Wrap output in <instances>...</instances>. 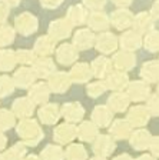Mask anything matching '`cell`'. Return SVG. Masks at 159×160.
Wrapping results in <instances>:
<instances>
[{
  "label": "cell",
  "instance_id": "cell-1",
  "mask_svg": "<svg viewBox=\"0 0 159 160\" xmlns=\"http://www.w3.org/2000/svg\"><path fill=\"white\" fill-rule=\"evenodd\" d=\"M17 134L20 136L22 142L26 146H36L40 143V140L45 137L43 129L39 126L34 119H22L20 123L17 124Z\"/></svg>",
  "mask_w": 159,
  "mask_h": 160
},
{
  "label": "cell",
  "instance_id": "cell-2",
  "mask_svg": "<svg viewBox=\"0 0 159 160\" xmlns=\"http://www.w3.org/2000/svg\"><path fill=\"white\" fill-rule=\"evenodd\" d=\"M14 29L22 36H30L37 32L39 29V20L30 12H23L14 19Z\"/></svg>",
  "mask_w": 159,
  "mask_h": 160
},
{
  "label": "cell",
  "instance_id": "cell-3",
  "mask_svg": "<svg viewBox=\"0 0 159 160\" xmlns=\"http://www.w3.org/2000/svg\"><path fill=\"white\" fill-rule=\"evenodd\" d=\"M55 57L62 66H73L79 59V49L73 43H62L56 47Z\"/></svg>",
  "mask_w": 159,
  "mask_h": 160
},
{
  "label": "cell",
  "instance_id": "cell-4",
  "mask_svg": "<svg viewBox=\"0 0 159 160\" xmlns=\"http://www.w3.org/2000/svg\"><path fill=\"white\" fill-rule=\"evenodd\" d=\"M53 139L57 144H70L75 139H77V126L70 122L57 124L53 130Z\"/></svg>",
  "mask_w": 159,
  "mask_h": 160
},
{
  "label": "cell",
  "instance_id": "cell-5",
  "mask_svg": "<svg viewBox=\"0 0 159 160\" xmlns=\"http://www.w3.org/2000/svg\"><path fill=\"white\" fill-rule=\"evenodd\" d=\"M126 93H128V96H129L130 102H135V103L146 102L148 97L151 96L149 83L145 82V80L129 82V84H128V87H126Z\"/></svg>",
  "mask_w": 159,
  "mask_h": 160
},
{
  "label": "cell",
  "instance_id": "cell-6",
  "mask_svg": "<svg viewBox=\"0 0 159 160\" xmlns=\"http://www.w3.org/2000/svg\"><path fill=\"white\" fill-rule=\"evenodd\" d=\"M109 17H110V24H112L116 30L125 32V30H128L129 27H132L135 14H133L128 7H119V9H116L115 12H112V14H110Z\"/></svg>",
  "mask_w": 159,
  "mask_h": 160
},
{
  "label": "cell",
  "instance_id": "cell-7",
  "mask_svg": "<svg viewBox=\"0 0 159 160\" xmlns=\"http://www.w3.org/2000/svg\"><path fill=\"white\" fill-rule=\"evenodd\" d=\"M72 30H73L72 23L65 17V19L52 20L49 27H47V34L50 37H53L56 42H59V40L67 39L72 34Z\"/></svg>",
  "mask_w": 159,
  "mask_h": 160
},
{
  "label": "cell",
  "instance_id": "cell-8",
  "mask_svg": "<svg viewBox=\"0 0 159 160\" xmlns=\"http://www.w3.org/2000/svg\"><path fill=\"white\" fill-rule=\"evenodd\" d=\"M95 47L99 53L102 54H110L115 53L116 49L119 47V39L110 32H100V34L96 36V43Z\"/></svg>",
  "mask_w": 159,
  "mask_h": 160
},
{
  "label": "cell",
  "instance_id": "cell-9",
  "mask_svg": "<svg viewBox=\"0 0 159 160\" xmlns=\"http://www.w3.org/2000/svg\"><path fill=\"white\" fill-rule=\"evenodd\" d=\"M72 79H70V74L66 73V72H55L52 76L47 79V84H49L50 90L53 93H57V94H62V93H66L67 90L70 89L72 86Z\"/></svg>",
  "mask_w": 159,
  "mask_h": 160
},
{
  "label": "cell",
  "instance_id": "cell-10",
  "mask_svg": "<svg viewBox=\"0 0 159 160\" xmlns=\"http://www.w3.org/2000/svg\"><path fill=\"white\" fill-rule=\"evenodd\" d=\"M113 69L122 70V72H129L136 66V56L130 50H119L116 52L112 57Z\"/></svg>",
  "mask_w": 159,
  "mask_h": 160
},
{
  "label": "cell",
  "instance_id": "cell-11",
  "mask_svg": "<svg viewBox=\"0 0 159 160\" xmlns=\"http://www.w3.org/2000/svg\"><path fill=\"white\" fill-rule=\"evenodd\" d=\"M62 116V109L56 103H46L42 104L40 109L37 110V117L43 124L46 126H53L59 122Z\"/></svg>",
  "mask_w": 159,
  "mask_h": 160
},
{
  "label": "cell",
  "instance_id": "cell-12",
  "mask_svg": "<svg viewBox=\"0 0 159 160\" xmlns=\"http://www.w3.org/2000/svg\"><path fill=\"white\" fill-rule=\"evenodd\" d=\"M92 150L96 156H103V157H109L110 154L116 150V143L110 134H99L93 142Z\"/></svg>",
  "mask_w": 159,
  "mask_h": 160
},
{
  "label": "cell",
  "instance_id": "cell-13",
  "mask_svg": "<svg viewBox=\"0 0 159 160\" xmlns=\"http://www.w3.org/2000/svg\"><path fill=\"white\" fill-rule=\"evenodd\" d=\"M13 80H14L16 87H20V89H30V87L36 83L37 76L32 66H22L14 72Z\"/></svg>",
  "mask_w": 159,
  "mask_h": 160
},
{
  "label": "cell",
  "instance_id": "cell-14",
  "mask_svg": "<svg viewBox=\"0 0 159 160\" xmlns=\"http://www.w3.org/2000/svg\"><path fill=\"white\" fill-rule=\"evenodd\" d=\"M50 90L49 84L45 83V82H36L33 86L29 89V93H27V97H29L34 104H46L49 103V99H50Z\"/></svg>",
  "mask_w": 159,
  "mask_h": 160
},
{
  "label": "cell",
  "instance_id": "cell-15",
  "mask_svg": "<svg viewBox=\"0 0 159 160\" xmlns=\"http://www.w3.org/2000/svg\"><path fill=\"white\" fill-rule=\"evenodd\" d=\"M151 119V113L148 107L142 106V104H136V106L130 107L129 112H128V116L126 120L132 124L133 127H143L148 124Z\"/></svg>",
  "mask_w": 159,
  "mask_h": 160
},
{
  "label": "cell",
  "instance_id": "cell-16",
  "mask_svg": "<svg viewBox=\"0 0 159 160\" xmlns=\"http://www.w3.org/2000/svg\"><path fill=\"white\" fill-rule=\"evenodd\" d=\"M96 43V36L90 27L87 29H79L73 34V44L79 50H89Z\"/></svg>",
  "mask_w": 159,
  "mask_h": 160
},
{
  "label": "cell",
  "instance_id": "cell-17",
  "mask_svg": "<svg viewBox=\"0 0 159 160\" xmlns=\"http://www.w3.org/2000/svg\"><path fill=\"white\" fill-rule=\"evenodd\" d=\"M105 82L109 90H112V92H122V90H126V87L129 84V76H128L126 72L113 69L109 76L105 79Z\"/></svg>",
  "mask_w": 159,
  "mask_h": 160
},
{
  "label": "cell",
  "instance_id": "cell-18",
  "mask_svg": "<svg viewBox=\"0 0 159 160\" xmlns=\"http://www.w3.org/2000/svg\"><path fill=\"white\" fill-rule=\"evenodd\" d=\"M119 46L125 50H130L135 52L139 47L143 46V37L140 33H138L136 30H125L119 37Z\"/></svg>",
  "mask_w": 159,
  "mask_h": 160
},
{
  "label": "cell",
  "instance_id": "cell-19",
  "mask_svg": "<svg viewBox=\"0 0 159 160\" xmlns=\"http://www.w3.org/2000/svg\"><path fill=\"white\" fill-rule=\"evenodd\" d=\"M113 114H115V112L108 104H99L92 112V122L99 129L100 127H109L110 123L113 122Z\"/></svg>",
  "mask_w": 159,
  "mask_h": 160
},
{
  "label": "cell",
  "instance_id": "cell-20",
  "mask_svg": "<svg viewBox=\"0 0 159 160\" xmlns=\"http://www.w3.org/2000/svg\"><path fill=\"white\" fill-rule=\"evenodd\" d=\"M133 132V126L126 119H116L109 126V134L116 140L129 139Z\"/></svg>",
  "mask_w": 159,
  "mask_h": 160
},
{
  "label": "cell",
  "instance_id": "cell-21",
  "mask_svg": "<svg viewBox=\"0 0 159 160\" xmlns=\"http://www.w3.org/2000/svg\"><path fill=\"white\" fill-rule=\"evenodd\" d=\"M56 47V40L50 37L49 34H46V36L37 37L36 42H34L33 50L39 57H50L52 54H55Z\"/></svg>",
  "mask_w": 159,
  "mask_h": 160
},
{
  "label": "cell",
  "instance_id": "cell-22",
  "mask_svg": "<svg viewBox=\"0 0 159 160\" xmlns=\"http://www.w3.org/2000/svg\"><path fill=\"white\" fill-rule=\"evenodd\" d=\"M90 67H92V72H93V77L105 80L110 74V72L113 70L112 59H109V57H106V56H99L92 60Z\"/></svg>",
  "mask_w": 159,
  "mask_h": 160
},
{
  "label": "cell",
  "instance_id": "cell-23",
  "mask_svg": "<svg viewBox=\"0 0 159 160\" xmlns=\"http://www.w3.org/2000/svg\"><path fill=\"white\" fill-rule=\"evenodd\" d=\"M70 79H72L73 83H87L90 79L93 77V72L92 67L89 63H85V62H80V63H75L72 66L69 72Z\"/></svg>",
  "mask_w": 159,
  "mask_h": 160
},
{
  "label": "cell",
  "instance_id": "cell-24",
  "mask_svg": "<svg viewBox=\"0 0 159 160\" xmlns=\"http://www.w3.org/2000/svg\"><path fill=\"white\" fill-rule=\"evenodd\" d=\"M32 67L37 79H49L56 72V63L52 57H37Z\"/></svg>",
  "mask_w": 159,
  "mask_h": 160
},
{
  "label": "cell",
  "instance_id": "cell-25",
  "mask_svg": "<svg viewBox=\"0 0 159 160\" xmlns=\"http://www.w3.org/2000/svg\"><path fill=\"white\" fill-rule=\"evenodd\" d=\"M152 137L153 136L146 129L138 127L136 130H133L132 134H130V137H129L130 146H132L135 150H138V152H142V150L149 149V144H151Z\"/></svg>",
  "mask_w": 159,
  "mask_h": 160
},
{
  "label": "cell",
  "instance_id": "cell-26",
  "mask_svg": "<svg viewBox=\"0 0 159 160\" xmlns=\"http://www.w3.org/2000/svg\"><path fill=\"white\" fill-rule=\"evenodd\" d=\"M99 136V127L92 120H83L77 126V139L85 143H93Z\"/></svg>",
  "mask_w": 159,
  "mask_h": 160
},
{
  "label": "cell",
  "instance_id": "cell-27",
  "mask_svg": "<svg viewBox=\"0 0 159 160\" xmlns=\"http://www.w3.org/2000/svg\"><path fill=\"white\" fill-rule=\"evenodd\" d=\"M62 116L65 117L66 122L77 123V122H82L85 116V109L79 102H67L62 106Z\"/></svg>",
  "mask_w": 159,
  "mask_h": 160
},
{
  "label": "cell",
  "instance_id": "cell-28",
  "mask_svg": "<svg viewBox=\"0 0 159 160\" xmlns=\"http://www.w3.org/2000/svg\"><path fill=\"white\" fill-rule=\"evenodd\" d=\"M155 26V17L151 14V12H139L133 19V30H136L140 34L149 33Z\"/></svg>",
  "mask_w": 159,
  "mask_h": 160
},
{
  "label": "cell",
  "instance_id": "cell-29",
  "mask_svg": "<svg viewBox=\"0 0 159 160\" xmlns=\"http://www.w3.org/2000/svg\"><path fill=\"white\" fill-rule=\"evenodd\" d=\"M87 17H89V10L86 9L85 4H72V6L67 9L66 19L72 23V26L86 24Z\"/></svg>",
  "mask_w": 159,
  "mask_h": 160
},
{
  "label": "cell",
  "instance_id": "cell-30",
  "mask_svg": "<svg viewBox=\"0 0 159 160\" xmlns=\"http://www.w3.org/2000/svg\"><path fill=\"white\" fill-rule=\"evenodd\" d=\"M130 103V99L128 96L126 92H113L109 97H108V102L106 104L110 107V109L115 112V113H123L128 110Z\"/></svg>",
  "mask_w": 159,
  "mask_h": 160
},
{
  "label": "cell",
  "instance_id": "cell-31",
  "mask_svg": "<svg viewBox=\"0 0 159 160\" xmlns=\"http://www.w3.org/2000/svg\"><path fill=\"white\" fill-rule=\"evenodd\" d=\"M34 106L36 104L29 97H19L12 104V112L16 114V117L27 119V117H30L34 113Z\"/></svg>",
  "mask_w": 159,
  "mask_h": 160
},
{
  "label": "cell",
  "instance_id": "cell-32",
  "mask_svg": "<svg viewBox=\"0 0 159 160\" xmlns=\"http://www.w3.org/2000/svg\"><path fill=\"white\" fill-rule=\"evenodd\" d=\"M87 24L93 32H106L110 27V17L103 13L102 10L90 12L87 17Z\"/></svg>",
  "mask_w": 159,
  "mask_h": 160
},
{
  "label": "cell",
  "instance_id": "cell-33",
  "mask_svg": "<svg viewBox=\"0 0 159 160\" xmlns=\"http://www.w3.org/2000/svg\"><path fill=\"white\" fill-rule=\"evenodd\" d=\"M139 76L148 83H159V60H149L142 64Z\"/></svg>",
  "mask_w": 159,
  "mask_h": 160
},
{
  "label": "cell",
  "instance_id": "cell-34",
  "mask_svg": "<svg viewBox=\"0 0 159 160\" xmlns=\"http://www.w3.org/2000/svg\"><path fill=\"white\" fill-rule=\"evenodd\" d=\"M17 64L16 52L12 49H0V70L12 72Z\"/></svg>",
  "mask_w": 159,
  "mask_h": 160
},
{
  "label": "cell",
  "instance_id": "cell-35",
  "mask_svg": "<svg viewBox=\"0 0 159 160\" xmlns=\"http://www.w3.org/2000/svg\"><path fill=\"white\" fill-rule=\"evenodd\" d=\"M65 160H87V150L80 143H70L65 150Z\"/></svg>",
  "mask_w": 159,
  "mask_h": 160
},
{
  "label": "cell",
  "instance_id": "cell-36",
  "mask_svg": "<svg viewBox=\"0 0 159 160\" xmlns=\"http://www.w3.org/2000/svg\"><path fill=\"white\" fill-rule=\"evenodd\" d=\"M42 160H65V150L60 147V144H47L42 153Z\"/></svg>",
  "mask_w": 159,
  "mask_h": 160
},
{
  "label": "cell",
  "instance_id": "cell-37",
  "mask_svg": "<svg viewBox=\"0 0 159 160\" xmlns=\"http://www.w3.org/2000/svg\"><path fill=\"white\" fill-rule=\"evenodd\" d=\"M26 144L23 142H20V143H16L13 146L10 147L9 150L4 152V159L6 160H23L26 157V153H27V149H26Z\"/></svg>",
  "mask_w": 159,
  "mask_h": 160
},
{
  "label": "cell",
  "instance_id": "cell-38",
  "mask_svg": "<svg viewBox=\"0 0 159 160\" xmlns=\"http://www.w3.org/2000/svg\"><path fill=\"white\" fill-rule=\"evenodd\" d=\"M16 37V29L9 24H0V47H6L14 42Z\"/></svg>",
  "mask_w": 159,
  "mask_h": 160
},
{
  "label": "cell",
  "instance_id": "cell-39",
  "mask_svg": "<svg viewBox=\"0 0 159 160\" xmlns=\"http://www.w3.org/2000/svg\"><path fill=\"white\" fill-rule=\"evenodd\" d=\"M143 47L149 53H158L159 52V32L158 30H151L143 37Z\"/></svg>",
  "mask_w": 159,
  "mask_h": 160
},
{
  "label": "cell",
  "instance_id": "cell-40",
  "mask_svg": "<svg viewBox=\"0 0 159 160\" xmlns=\"http://www.w3.org/2000/svg\"><path fill=\"white\" fill-rule=\"evenodd\" d=\"M108 90V86H106L105 80H95V82H90L86 87V94L92 99H96V97H100L103 93Z\"/></svg>",
  "mask_w": 159,
  "mask_h": 160
},
{
  "label": "cell",
  "instance_id": "cell-41",
  "mask_svg": "<svg viewBox=\"0 0 159 160\" xmlns=\"http://www.w3.org/2000/svg\"><path fill=\"white\" fill-rule=\"evenodd\" d=\"M16 57H17V63L22 66H33V63L36 62L37 56L34 53V50H27V49H20L16 50Z\"/></svg>",
  "mask_w": 159,
  "mask_h": 160
},
{
  "label": "cell",
  "instance_id": "cell-42",
  "mask_svg": "<svg viewBox=\"0 0 159 160\" xmlns=\"http://www.w3.org/2000/svg\"><path fill=\"white\" fill-rule=\"evenodd\" d=\"M16 124V114L12 110H0V130H9Z\"/></svg>",
  "mask_w": 159,
  "mask_h": 160
},
{
  "label": "cell",
  "instance_id": "cell-43",
  "mask_svg": "<svg viewBox=\"0 0 159 160\" xmlns=\"http://www.w3.org/2000/svg\"><path fill=\"white\" fill-rule=\"evenodd\" d=\"M14 87H16V84H14L13 77L6 76V74L0 76V99L10 96L14 92Z\"/></svg>",
  "mask_w": 159,
  "mask_h": 160
},
{
  "label": "cell",
  "instance_id": "cell-44",
  "mask_svg": "<svg viewBox=\"0 0 159 160\" xmlns=\"http://www.w3.org/2000/svg\"><path fill=\"white\" fill-rule=\"evenodd\" d=\"M146 107L149 110L151 116H156L159 117V94L155 93V94H151L146 100Z\"/></svg>",
  "mask_w": 159,
  "mask_h": 160
},
{
  "label": "cell",
  "instance_id": "cell-45",
  "mask_svg": "<svg viewBox=\"0 0 159 160\" xmlns=\"http://www.w3.org/2000/svg\"><path fill=\"white\" fill-rule=\"evenodd\" d=\"M83 4L90 12H99L106 6V0H83Z\"/></svg>",
  "mask_w": 159,
  "mask_h": 160
},
{
  "label": "cell",
  "instance_id": "cell-46",
  "mask_svg": "<svg viewBox=\"0 0 159 160\" xmlns=\"http://www.w3.org/2000/svg\"><path fill=\"white\" fill-rule=\"evenodd\" d=\"M39 2H40V6L47 10L57 9V7L63 3V0H39Z\"/></svg>",
  "mask_w": 159,
  "mask_h": 160
},
{
  "label": "cell",
  "instance_id": "cell-47",
  "mask_svg": "<svg viewBox=\"0 0 159 160\" xmlns=\"http://www.w3.org/2000/svg\"><path fill=\"white\" fill-rule=\"evenodd\" d=\"M9 13H10V7L0 2V24L6 23L7 17H9Z\"/></svg>",
  "mask_w": 159,
  "mask_h": 160
},
{
  "label": "cell",
  "instance_id": "cell-48",
  "mask_svg": "<svg viewBox=\"0 0 159 160\" xmlns=\"http://www.w3.org/2000/svg\"><path fill=\"white\" fill-rule=\"evenodd\" d=\"M149 150L155 157H159V136L152 137L151 144H149Z\"/></svg>",
  "mask_w": 159,
  "mask_h": 160
},
{
  "label": "cell",
  "instance_id": "cell-49",
  "mask_svg": "<svg viewBox=\"0 0 159 160\" xmlns=\"http://www.w3.org/2000/svg\"><path fill=\"white\" fill-rule=\"evenodd\" d=\"M110 2L118 7H128L133 3V0H110Z\"/></svg>",
  "mask_w": 159,
  "mask_h": 160
},
{
  "label": "cell",
  "instance_id": "cell-50",
  "mask_svg": "<svg viewBox=\"0 0 159 160\" xmlns=\"http://www.w3.org/2000/svg\"><path fill=\"white\" fill-rule=\"evenodd\" d=\"M151 14L155 17V20L159 19V0H156L155 3L152 4V7H151Z\"/></svg>",
  "mask_w": 159,
  "mask_h": 160
},
{
  "label": "cell",
  "instance_id": "cell-51",
  "mask_svg": "<svg viewBox=\"0 0 159 160\" xmlns=\"http://www.w3.org/2000/svg\"><path fill=\"white\" fill-rule=\"evenodd\" d=\"M2 3H4L6 6H9V7H16V6H19L20 4V2L22 0H0Z\"/></svg>",
  "mask_w": 159,
  "mask_h": 160
},
{
  "label": "cell",
  "instance_id": "cell-52",
  "mask_svg": "<svg viewBox=\"0 0 159 160\" xmlns=\"http://www.w3.org/2000/svg\"><path fill=\"white\" fill-rule=\"evenodd\" d=\"M113 160H136V159H133V157L128 153H122V154H119V156L113 157Z\"/></svg>",
  "mask_w": 159,
  "mask_h": 160
},
{
  "label": "cell",
  "instance_id": "cell-53",
  "mask_svg": "<svg viewBox=\"0 0 159 160\" xmlns=\"http://www.w3.org/2000/svg\"><path fill=\"white\" fill-rule=\"evenodd\" d=\"M6 143H7V139L3 133H2V130H0V150H3L6 147Z\"/></svg>",
  "mask_w": 159,
  "mask_h": 160
},
{
  "label": "cell",
  "instance_id": "cell-54",
  "mask_svg": "<svg viewBox=\"0 0 159 160\" xmlns=\"http://www.w3.org/2000/svg\"><path fill=\"white\" fill-rule=\"evenodd\" d=\"M136 160H156V157L151 153V154H142V156H139Z\"/></svg>",
  "mask_w": 159,
  "mask_h": 160
},
{
  "label": "cell",
  "instance_id": "cell-55",
  "mask_svg": "<svg viewBox=\"0 0 159 160\" xmlns=\"http://www.w3.org/2000/svg\"><path fill=\"white\" fill-rule=\"evenodd\" d=\"M23 160H42V157L36 156V154H27V156L24 157Z\"/></svg>",
  "mask_w": 159,
  "mask_h": 160
},
{
  "label": "cell",
  "instance_id": "cell-56",
  "mask_svg": "<svg viewBox=\"0 0 159 160\" xmlns=\"http://www.w3.org/2000/svg\"><path fill=\"white\" fill-rule=\"evenodd\" d=\"M89 160H106V157H103V156H96V154H95V157H92V159H89Z\"/></svg>",
  "mask_w": 159,
  "mask_h": 160
},
{
  "label": "cell",
  "instance_id": "cell-57",
  "mask_svg": "<svg viewBox=\"0 0 159 160\" xmlns=\"http://www.w3.org/2000/svg\"><path fill=\"white\" fill-rule=\"evenodd\" d=\"M0 160H6V159H4V156H2V154H0Z\"/></svg>",
  "mask_w": 159,
  "mask_h": 160
},
{
  "label": "cell",
  "instance_id": "cell-58",
  "mask_svg": "<svg viewBox=\"0 0 159 160\" xmlns=\"http://www.w3.org/2000/svg\"><path fill=\"white\" fill-rule=\"evenodd\" d=\"M156 92H158V94H159V83H158V87H156Z\"/></svg>",
  "mask_w": 159,
  "mask_h": 160
}]
</instances>
